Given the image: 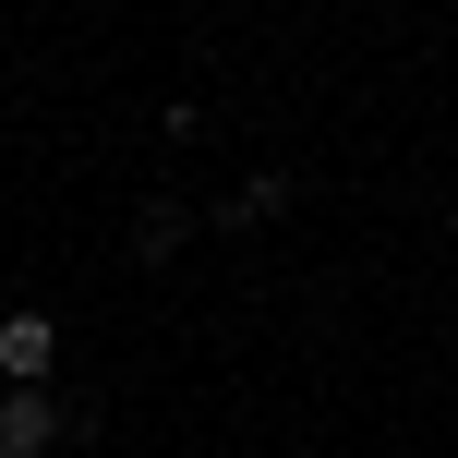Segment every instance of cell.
<instances>
[{
	"mask_svg": "<svg viewBox=\"0 0 458 458\" xmlns=\"http://www.w3.org/2000/svg\"><path fill=\"white\" fill-rule=\"evenodd\" d=\"M61 435H72V422H61L48 386H13V398H0V458H61Z\"/></svg>",
	"mask_w": 458,
	"mask_h": 458,
	"instance_id": "6da1fadb",
	"label": "cell"
},
{
	"mask_svg": "<svg viewBox=\"0 0 458 458\" xmlns=\"http://www.w3.org/2000/svg\"><path fill=\"white\" fill-rule=\"evenodd\" d=\"M48 362H61V326L48 314H0V386H48Z\"/></svg>",
	"mask_w": 458,
	"mask_h": 458,
	"instance_id": "7a4b0ae2",
	"label": "cell"
}]
</instances>
